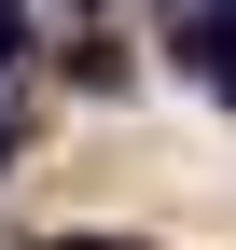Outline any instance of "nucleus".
Instances as JSON below:
<instances>
[{
	"label": "nucleus",
	"instance_id": "1",
	"mask_svg": "<svg viewBox=\"0 0 236 250\" xmlns=\"http://www.w3.org/2000/svg\"><path fill=\"white\" fill-rule=\"evenodd\" d=\"M181 70L209 83V98H236V14H209V0H195V14H181Z\"/></svg>",
	"mask_w": 236,
	"mask_h": 250
},
{
	"label": "nucleus",
	"instance_id": "3",
	"mask_svg": "<svg viewBox=\"0 0 236 250\" xmlns=\"http://www.w3.org/2000/svg\"><path fill=\"white\" fill-rule=\"evenodd\" d=\"M209 14H236V0H209Z\"/></svg>",
	"mask_w": 236,
	"mask_h": 250
},
{
	"label": "nucleus",
	"instance_id": "2",
	"mask_svg": "<svg viewBox=\"0 0 236 250\" xmlns=\"http://www.w3.org/2000/svg\"><path fill=\"white\" fill-rule=\"evenodd\" d=\"M14 56H28V14H14V0H0V70H14Z\"/></svg>",
	"mask_w": 236,
	"mask_h": 250
}]
</instances>
